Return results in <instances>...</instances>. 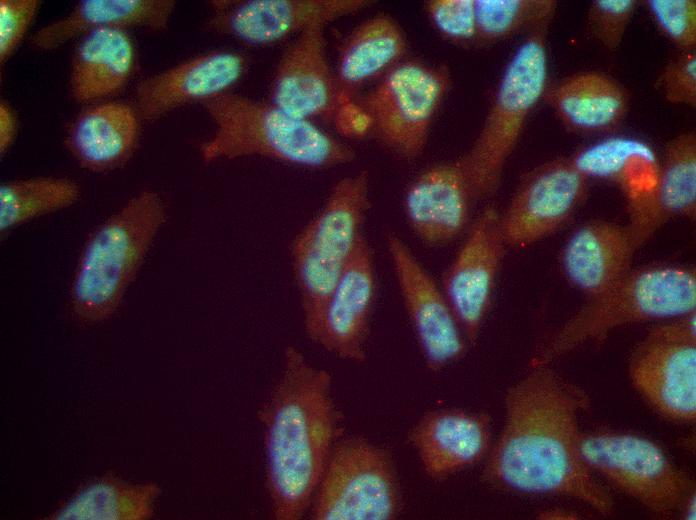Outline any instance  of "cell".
<instances>
[{
    "label": "cell",
    "instance_id": "1",
    "mask_svg": "<svg viewBox=\"0 0 696 520\" xmlns=\"http://www.w3.org/2000/svg\"><path fill=\"white\" fill-rule=\"evenodd\" d=\"M588 393L549 364L531 369L505 395V421L483 471L492 486L526 495L576 499L603 516L613 499L579 452V417Z\"/></svg>",
    "mask_w": 696,
    "mask_h": 520
},
{
    "label": "cell",
    "instance_id": "2",
    "mask_svg": "<svg viewBox=\"0 0 696 520\" xmlns=\"http://www.w3.org/2000/svg\"><path fill=\"white\" fill-rule=\"evenodd\" d=\"M262 419L273 514L279 520L299 519L333 447L337 417L330 374L311 365L297 348L287 347L282 376Z\"/></svg>",
    "mask_w": 696,
    "mask_h": 520
},
{
    "label": "cell",
    "instance_id": "3",
    "mask_svg": "<svg viewBox=\"0 0 696 520\" xmlns=\"http://www.w3.org/2000/svg\"><path fill=\"white\" fill-rule=\"evenodd\" d=\"M201 105L215 125L213 134L199 147L205 163L256 156L308 169H328L356 158L349 144L314 121L294 116L270 101L227 92Z\"/></svg>",
    "mask_w": 696,
    "mask_h": 520
},
{
    "label": "cell",
    "instance_id": "4",
    "mask_svg": "<svg viewBox=\"0 0 696 520\" xmlns=\"http://www.w3.org/2000/svg\"><path fill=\"white\" fill-rule=\"evenodd\" d=\"M165 217L161 196L146 189L95 228L69 289V310L77 322L94 325L114 315Z\"/></svg>",
    "mask_w": 696,
    "mask_h": 520
},
{
    "label": "cell",
    "instance_id": "5",
    "mask_svg": "<svg viewBox=\"0 0 696 520\" xmlns=\"http://www.w3.org/2000/svg\"><path fill=\"white\" fill-rule=\"evenodd\" d=\"M696 308V271L652 263L633 268L609 289L589 298L537 351L531 365L550 364L575 348L630 324L667 320Z\"/></svg>",
    "mask_w": 696,
    "mask_h": 520
},
{
    "label": "cell",
    "instance_id": "6",
    "mask_svg": "<svg viewBox=\"0 0 696 520\" xmlns=\"http://www.w3.org/2000/svg\"><path fill=\"white\" fill-rule=\"evenodd\" d=\"M551 21L527 33L507 62L482 126L458 157L476 202L492 197L527 120L548 87L547 32Z\"/></svg>",
    "mask_w": 696,
    "mask_h": 520
},
{
    "label": "cell",
    "instance_id": "7",
    "mask_svg": "<svg viewBox=\"0 0 696 520\" xmlns=\"http://www.w3.org/2000/svg\"><path fill=\"white\" fill-rule=\"evenodd\" d=\"M370 204L368 172L343 177L293 242L292 263L304 327L314 342L328 297L364 235Z\"/></svg>",
    "mask_w": 696,
    "mask_h": 520
},
{
    "label": "cell",
    "instance_id": "8",
    "mask_svg": "<svg viewBox=\"0 0 696 520\" xmlns=\"http://www.w3.org/2000/svg\"><path fill=\"white\" fill-rule=\"evenodd\" d=\"M450 86L447 66L406 58L355 100L367 137L401 160H416Z\"/></svg>",
    "mask_w": 696,
    "mask_h": 520
},
{
    "label": "cell",
    "instance_id": "9",
    "mask_svg": "<svg viewBox=\"0 0 696 520\" xmlns=\"http://www.w3.org/2000/svg\"><path fill=\"white\" fill-rule=\"evenodd\" d=\"M586 466L655 515L671 517L694 490L692 479L652 440L626 432L580 433Z\"/></svg>",
    "mask_w": 696,
    "mask_h": 520
},
{
    "label": "cell",
    "instance_id": "10",
    "mask_svg": "<svg viewBox=\"0 0 696 520\" xmlns=\"http://www.w3.org/2000/svg\"><path fill=\"white\" fill-rule=\"evenodd\" d=\"M400 489L390 454L359 437L332 447L313 496L316 520H391Z\"/></svg>",
    "mask_w": 696,
    "mask_h": 520
},
{
    "label": "cell",
    "instance_id": "11",
    "mask_svg": "<svg viewBox=\"0 0 696 520\" xmlns=\"http://www.w3.org/2000/svg\"><path fill=\"white\" fill-rule=\"evenodd\" d=\"M635 389L661 416L679 423L696 417V314L653 326L629 359Z\"/></svg>",
    "mask_w": 696,
    "mask_h": 520
},
{
    "label": "cell",
    "instance_id": "12",
    "mask_svg": "<svg viewBox=\"0 0 696 520\" xmlns=\"http://www.w3.org/2000/svg\"><path fill=\"white\" fill-rule=\"evenodd\" d=\"M588 181L570 157L551 159L527 171L499 213L507 247L523 249L560 230L584 203Z\"/></svg>",
    "mask_w": 696,
    "mask_h": 520
},
{
    "label": "cell",
    "instance_id": "13",
    "mask_svg": "<svg viewBox=\"0 0 696 520\" xmlns=\"http://www.w3.org/2000/svg\"><path fill=\"white\" fill-rule=\"evenodd\" d=\"M506 248L499 212L486 206L470 223L443 274L442 290L470 345L477 342L491 307Z\"/></svg>",
    "mask_w": 696,
    "mask_h": 520
},
{
    "label": "cell",
    "instance_id": "14",
    "mask_svg": "<svg viewBox=\"0 0 696 520\" xmlns=\"http://www.w3.org/2000/svg\"><path fill=\"white\" fill-rule=\"evenodd\" d=\"M386 248L424 362L430 371H441L464 356L467 341L441 285L410 247L390 232Z\"/></svg>",
    "mask_w": 696,
    "mask_h": 520
},
{
    "label": "cell",
    "instance_id": "15",
    "mask_svg": "<svg viewBox=\"0 0 696 520\" xmlns=\"http://www.w3.org/2000/svg\"><path fill=\"white\" fill-rule=\"evenodd\" d=\"M372 4L369 0H213L205 29L248 45L270 46Z\"/></svg>",
    "mask_w": 696,
    "mask_h": 520
},
{
    "label": "cell",
    "instance_id": "16",
    "mask_svg": "<svg viewBox=\"0 0 696 520\" xmlns=\"http://www.w3.org/2000/svg\"><path fill=\"white\" fill-rule=\"evenodd\" d=\"M326 27L316 23L293 38L277 63L269 96L294 116L335 124L343 103L327 56Z\"/></svg>",
    "mask_w": 696,
    "mask_h": 520
},
{
    "label": "cell",
    "instance_id": "17",
    "mask_svg": "<svg viewBox=\"0 0 696 520\" xmlns=\"http://www.w3.org/2000/svg\"><path fill=\"white\" fill-rule=\"evenodd\" d=\"M247 57L234 50L217 49L191 57L141 80L134 93L140 118L154 121L192 103L227 93L245 76Z\"/></svg>",
    "mask_w": 696,
    "mask_h": 520
},
{
    "label": "cell",
    "instance_id": "18",
    "mask_svg": "<svg viewBox=\"0 0 696 520\" xmlns=\"http://www.w3.org/2000/svg\"><path fill=\"white\" fill-rule=\"evenodd\" d=\"M474 203L472 187L457 157L421 171L405 190L403 209L417 238L439 247L467 231Z\"/></svg>",
    "mask_w": 696,
    "mask_h": 520
},
{
    "label": "cell",
    "instance_id": "19",
    "mask_svg": "<svg viewBox=\"0 0 696 520\" xmlns=\"http://www.w3.org/2000/svg\"><path fill=\"white\" fill-rule=\"evenodd\" d=\"M375 293L372 250L363 235L328 297L315 342L342 359L363 362Z\"/></svg>",
    "mask_w": 696,
    "mask_h": 520
},
{
    "label": "cell",
    "instance_id": "20",
    "mask_svg": "<svg viewBox=\"0 0 696 520\" xmlns=\"http://www.w3.org/2000/svg\"><path fill=\"white\" fill-rule=\"evenodd\" d=\"M490 418L459 408L424 414L409 434L424 472L442 481L479 462L489 451Z\"/></svg>",
    "mask_w": 696,
    "mask_h": 520
},
{
    "label": "cell",
    "instance_id": "21",
    "mask_svg": "<svg viewBox=\"0 0 696 520\" xmlns=\"http://www.w3.org/2000/svg\"><path fill=\"white\" fill-rule=\"evenodd\" d=\"M638 247L627 225L591 220L577 227L560 253L566 280L586 299L609 289L632 269Z\"/></svg>",
    "mask_w": 696,
    "mask_h": 520
},
{
    "label": "cell",
    "instance_id": "22",
    "mask_svg": "<svg viewBox=\"0 0 696 520\" xmlns=\"http://www.w3.org/2000/svg\"><path fill=\"white\" fill-rule=\"evenodd\" d=\"M629 228L638 249L674 218H696V133L682 132L666 144L651 195L629 208Z\"/></svg>",
    "mask_w": 696,
    "mask_h": 520
},
{
    "label": "cell",
    "instance_id": "23",
    "mask_svg": "<svg viewBox=\"0 0 696 520\" xmlns=\"http://www.w3.org/2000/svg\"><path fill=\"white\" fill-rule=\"evenodd\" d=\"M140 116L123 102H102L81 111L68 126L65 146L78 164L93 172L124 165L140 137Z\"/></svg>",
    "mask_w": 696,
    "mask_h": 520
},
{
    "label": "cell",
    "instance_id": "24",
    "mask_svg": "<svg viewBox=\"0 0 696 520\" xmlns=\"http://www.w3.org/2000/svg\"><path fill=\"white\" fill-rule=\"evenodd\" d=\"M407 51L404 30L387 13L373 15L354 27L341 45L334 70L343 106L405 60Z\"/></svg>",
    "mask_w": 696,
    "mask_h": 520
},
{
    "label": "cell",
    "instance_id": "25",
    "mask_svg": "<svg viewBox=\"0 0 696 520\" xmlns=\"http://www.w3.org/2000/svg\"><path fill=\"white\" fill-rule=\"evenodd\" d=\"M543 100L569 130L599 134L616 129L629 110L627 89L599 71L571 74L547 87Z\"/></svg>",
    "mask_w": 696,
    "mask_h": 520
},
{
    "label": "cell",
    "instance_id": "26",
    "mask_svg": "<svg viewBox=\"0 0 696 520\" xmlns=\"http://www.w3.org/2000/svg\"><path fill=\"white\" fill-rule=\"evenodd\" d=\"M136 66L134 43L122 28L86 32L73 53L69 90L79 103L116 95L129 83Z\"/></svg>",
    "mask_w": 696,
    "mask_h": 520
},
{
    "label": "cell",
    "instance_id": "27",
    "mask_svg": "<svg viewBox=\"0 0 696 520\" xmlns=\"http://www.w3.org/2000/svg\"><path fill=\"white\" fill-rule=\"evenodd\" d=\"M175 7L174 0H82L67 15L37 30L29 44L34 50L50 51L100 28L165 31Z\"/></svg>",
    "mask_w": 696,
    "mask_h": 520
},
{
    "label": "cell",
    "instance_id": "28",
    "mask_svg": "<svg viewBox=\"0 0 696 520\" xmlns=\"http://www.w3.org/2000/svg\"><path fill=\"white\" fill-rule=\"evenodd\" d=\"M569 157L588 180L595 178L619 185L628 208L646 200L657 183L660 161L649 144L636 138H607Z\"/></svg>",
    "mask_w": 696,
    "mask_h": 520
},
{
    "label": "cell",
    "instance_id": "29",
    "mask_svg": "<svg viewBox=\"0 0 696 520\" xmlns=\"http://www.w3.org/2000/svg\"><path fill=\"white\" fill-rule=\"evenodd\" d=\"M161 493L156 483L126 481L113 474L94 478L60 503L50 520H147Z\"/></svg>",
    "mask_w": 696,
    "mask_h": 520
},
{
    "label": "cell",
    "instance_id": "30",
    "mask_svg": "<svg viewBox=\"0 0 696 520\" xmlns=\"http://www.w3.org/2000/svg\"><path fill=\"white\" fill-rule=\"evenodd\" d=\"M78 184L67 178L37 177L6 182L0 187V230L11 228L74 204Z\"/></svg>",
    "mask_w": 696,
    "mask_h": 520
},
{
    "label": "cell",
    "instance_id": "31",
    "mask_svg": "<svg viewBox=\"0 0 696 520\" xmlns=\"http://www.w3.org/2000/svg\"><path fill=\"white\" fill-rule=\"evenodd\" d=\"M555 0H475L477 43L491 44L551 21Z\"/></svg>",
    "mask_w": 696,
    "mask_h": 520
},
{
    "label": "cell",
    "instance_id": "32",
    "mask_svg": "<svg viewBox=\"0 0 696 520\" xmlns=\"http://www.w3.org/2000/svg\"><path fill=\"white\" fill-rule=\"evenodd\" d=\"M659 32L679 51L696 50L695 0L643 2Z\"/></svg>",
    "mask_w": 696,
    "mask_h": 520
},
{
    "label": "cell",
    "instance_id": "33",
    "mask_svg": "<svg viewBox=\"0 0 696 520\" xmlns=\"http://www.w3.org/2000/svg\"><path fill=\"white\" fill-rule=\"evenodd\" d=\"M424 11L446 40L458 45L477 43L475 0H427Z\"/></svg>",
    "mask_w": 696,
    "mask_h": 520
},
{
    "label": "cell",
    "instance_id": "34",
    "mask_svg": "<svg viewBox=\"0 0 696 520\" xmlns=\"http://www.w3.org/2000/svg\"><path fill=\"white\" fill-rule=\"evenodd\" d=\"M639 3L637 0H593L587 11L589 35L608 51L617 50Z\"/></svg>",
    "mask_w": 696,
    "mask_h": 520
},
{
    "label": "cell",
    "instance_id": "35",
    "mask_svg": "<svg viewBox=\"0 0 696 520\" xmlns=\"http://www.w3.org/2000/svg\"><path fill=\"white\" fill-rule=\"evenodd\" d=\"M662 97L671 104L696 107V51H679L656 80Z\"/></svg>",
    "mask_w": 696,
    "mask_h": 520
},
{
    "label": "cell",
    "instance_id": "36",
    "mask_svg": "<svg viewBox=\"0 0 696 520\" xmlns=\"http://www.w3.org/2000/svg\"><path fill=\"white\" fill-rule=\"evenodd\" d=\"M38 0H0V63L9 60L36 17Z\"/></svg>",
    "mask_w": 696,
    "mask_h": 520
},
{
    "label": "cell",
    "instance_id": "37",
    "mask_svg": "<svg viewBox=\"0 0 696 520\" xmlns=\"http://www.w3.org/2000/svg\"><path fill=\"white\" fill-rule=\"evenodd\" d=\"M18 130L14 109L6 101L0 103V153L4 155L12 146Z\"/></svg>",
    "mask_w": 696,
    "mask_h": 520
},
{
    "label": "cell",
    "instance_id": "38",
    "mask_svg": "<svg viewBox=\"0 0 696 520\" xmlns=\"http://www.w3.org/2000/svg\"><path fill=\"white\" fill-rule=\"evenodd\" d=\"M540 519H579V514L566 508H551L539 513Z\"/></svg>",
    "mask_w": 696,
    "mask_h": 520
},
{
    "label": "cell",
    "instance_id": "39",
    "mask_svg": "<svg viewBox=\"0 0 696 520\" xmlns=\"http://www.w3.org/2000/svg\"><path fill=\"white\" fill-rule=\"evenodd\" d=\"M683 519H696V496L695 490L691 491L683 500L678 510Z\"/></svg>",
    "mask_w": 696,
    "mask_h": 520
}]
</instances>
